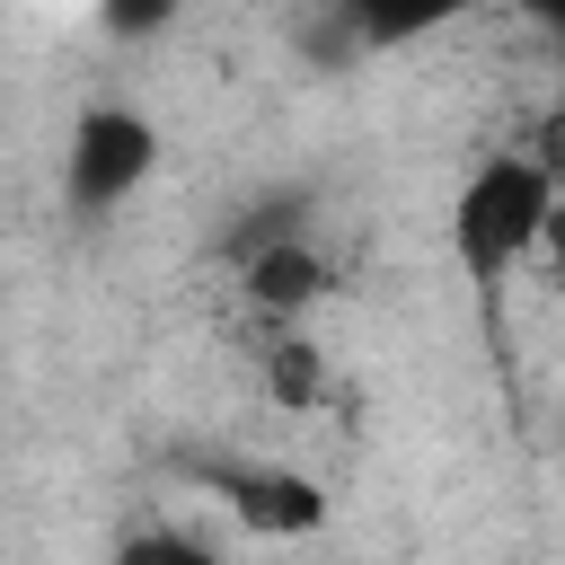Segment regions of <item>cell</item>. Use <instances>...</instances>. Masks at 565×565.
I'll return each instance as SVG.
<instances>
[{
	"instance_id": "4",
	"label": "cell",
	"mask_w": 565,
	"mask_h": 565,
	"mask_svg": "<svg viewBox=\"0 0 565 565\" xmlns=\"http://www.w3.org/2000/svg\"><path fill=\"white\" fill-rule=\"evenodd\" d=\"M238 291H247V309H265L274 327H291V318H309L335 291V265L291 230V238H265L256 256H238Z\"/></svg>"
},
{
	"instance_id": "3",
	"label": "cell",
	"mask_w": 565,
	"mask_h": 565,
	"mask_svg": "<svg viewBox=\"0 0 565 565\" xmlns=\"http://www.w3.org/2000/svg\"><path fill=\"white\" fill-rule=\"evenodd\" d=\"M194 477L212 486V503L256 530V539H318L327 530V486L309 468H282V459H194Z\"/></svg>"
},
{
	"instance_id": "7",
	"label": "cell",
	"mask_w": 565,
	"mask_h": 565,
	"mask_svg": "<svg viewBox=\"0 0 565 565\" xmlns=\"http://www.w3.org/2000/svg\"><path fill=\"white\" fill-rule=\"evenodd\" d=\"M177 547H185V530H132L115 547V565H177Z\"/></svg>"
},
{
	"instance_id": "5",
	"label": "cell",
	"mask_w": 565,
	"mask_h": 565,
	"mask_svg": "<svg viewBox=\"0 0 565 565\" xmlns=\"http://www.w3.org/2000/svg\"><path fill=\"white\" fill-rule=\"evenodd\" d=\"M256 388H265L282 415H318V406H327V353H318L300 327H274L265 353H256Z\"/></svg>"
},
{
	"instance_id": "9",
	"label": "cell",
	"mask_w": 565,
	"mask_h": 565,
	"mask_svg": "<svg viewBox=\"0 0 565 565\" xmlns=\"http://www.w3.org/2000/svg\"><path fill=\"white\" fill-rule=\"evenodd\" d=\"M106 26H115V35H150V26H168V9H115Z\"/></svg>"
},
{
	"instance_id": "8",
	"label": "cell",
	"mask_w": 565,
	"mask_h": 565,
	"mask_svg": "<svg viewBox=\"0 0 565 565\" xmlns=\"http://www.w3.org/2000/svg\"><path fill=\"white\" fill-rule=\"evenodd\" d=\"M539 274L565 291V203H556V221H547V238H539Z\"/></svg>"
},
{
	"instance_id": "10",
	"label": "cell",
	"mask_w": 565,
	"mask_h": 565,
	"mask_svg": "<svg viewBox=\"0 0 565 565\" xmlns=\"http://www.w3.org/2000/svg\"><path fill=\"white\" fill-rule=\"evenodd\" d=\"M177 565H230V556H221V547H203V539H185V547H177Z\"/></svg>"
},
{
	"instance_id": "6",
	"label": "cell",
	"mask_w": 565,
	"mask_h": 565,
	"mask_svg": "<svg viewBox=\"0 0 565 565\" xmlns=\"http://www.w3.org/2000/svg\"><path fill=\"white\" fill-rule=\"evenodd\" d=\"M530 159H539V168L556 177V194H565V97L539 115V132H530Z\"/></svg>"
},
{
	"instance_id": "1",
	"label": "cell",
	"mask_w": 565,
	"mask_h": 565,
	"mask_svg": "<svg viewBox=\"0 0 565 565\" xmlns=\"http://www.w3.org/2000/svg\"><path fill=\"white\" fill-rule=\"evenodd\" d=\"M556 203H565V194H556V177H547L530 150H494V159H477L468 185L450 194V256H459V274H468L477 291H494L512 265L539 256Z\"/></svg>"
},
{
	"instance_id": "2",
	"label": "cell",
	"mask_w": 565,
	"mask_h": 565,
	"mask_svg": "<svg viewBox=\"0 0 565 565\" xmlns=\"http://www.w3.org/2000/svg\"><path fill=\"white\" fill-rule=\"evenodd\" d=\"M159 168V124L141 106H79L71 115V150H62V194L71 212H115L124 194H141Z\"/></svg>"
}]
</instances>
